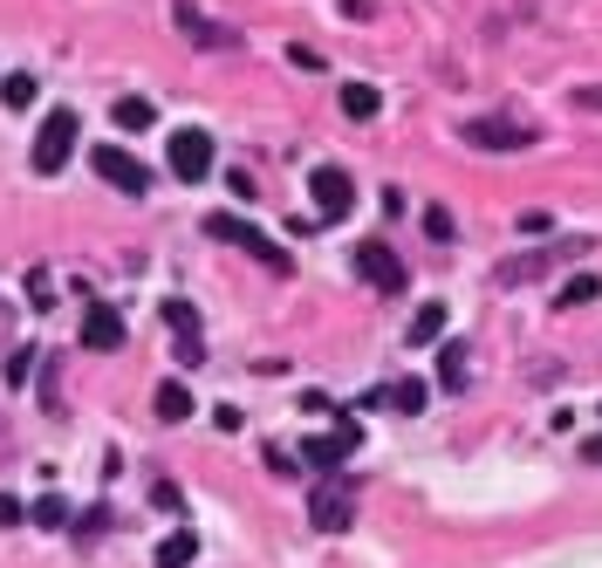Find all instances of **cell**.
Segmentation results:
<instances>
[{
    "label": "cell",
    "instance_id": "obj_1",
    "mask_svg": "<svg viewBox=\"0 0 602 568\" xmlns=\"http://www.w3.org/2000/svg\"><path fill=\"white\" fill-rule=\"evenodd\" d=\"M75 138H83V117H75L69 103H56V110L42 117V131H35V151H28L35 171H42V178H56V171L75 158Z\"/></svg>",
    "mask_w": 602,
    "mask_h": 568
},
{
    "label": "cell",
    "instance_id": "obj_2",
    "mask_svg": "<svg viewBox=\"0 0 602 568\" xmlns=\"http://www.w3.org/2000/svg\"><path fill=\"white\" fill-rule=\"evenodd\" d=\"M205 234H213V240H226V247H240V253H253V261L268 268V274H295V261H287V247H281V240H268L260 226H247L240 213H213V220H205Z\"/></svg>",
    "mask_w": 602,
    "mask_h": 568
},
{
    "label": "cell",
    "instance_id": "obj_3",
    "mask_svg": "<svg viewBox=\"0 0 602 568\" xmlns=\"http://www.w3.org/2000/svg\"><path fill=\"white\" fill-rule=\"evenodd\" d=\"M308 521H316V534H350L356 486L350 480H316V494H308Z\"/></svg>",
    "mask_w": 602,
    "mask_h": 568
},
{
    "label": "cell",
    "instance_id": "obj_4",
    "mask_svg": "<svg viewBox=\"0 0 602 568\" xmlns=\"http://www.w3.org/2000/svg\"><path fill=\"white\" fill-rule=\"evenodd\" d=\"M534 123H520V117H473V123H465V144H473V151H500V158H507V151H534Z\"/></svg>",
    "mask_w": 602,
    "mask_h": 568
},
{
    "label": "cell",
    "instance_id": "obj_5",
    "mask_svg": "<svg viewBox=\"0 0 602 568\" xmlns=\"http://www.w3.org/2000/svg\"><path fill=\"white\" fill-rule=\"evenodd\" d=\"M90 158H96V178H103V186H117V192H130V199H138V192H151V171H144L138 158H130V151H117V144H96Z\"/></svg>",
    "mask_w": 602,
    "mask_h": 568
},
{
    "label": "cell",
    "instance_id": "obj_6",
    "mask_svg": "<svg viewBox=\"0 0 602 568\" xmlns=\"http://www.w3.org/2000/svg\"><path fill=\"white\" fill-rule=\"evenodd\" d=\"M363 446V425H350V418H335V431H316V438H308V466H316V473H335V466H343V459Z\"/></svg>",
    "mask_w": 602,
    "mask_h": 568
},
{
    "label": "cell",
    "instance_id": "obj_7",
    "mask_svg": "<svg viewBox=\"0 0 602 568\" xmlns=\"http://www.w3.org/2000/svg\"><path fill=\"white\" fill-rule=\"evenodd\" d=\"M308 199H316L322 220H343L350 205H356V178L335 171V165H316V178H308Z\"/></svg>",
    "mask_w": 602,
    "mask_h": 568
},
{
    "label": "cell",
    "instance_id": "obj_8",
    "mask_svg": "<svg viewBox=\"0 0 602 568\" xmlns=\"http://www.w3.org/2000/svg\"><path fill=\"white\" fill-rule=\"evenodd\" d=\"M205 171H213V138H205V131H172V178L199 186Z\"/></svg>",
    "mask_w": 602,
    "mask_h": 568
},
{
    "label": "cell",
    "instance_id": "obj_9",
    "mask_svg": "<svg viewBox=\"0 0 602 568\" xmlns=\"http://www.w3.org/2000/svg\"><path fill=\"white\" fill-rule=\"evenodd\" d=\"M356 274L370 281V288H383V295H398V288H404V261H398V253H390L383 240H363V247H356Z\"/></svg>",
    "mask_w": 602,
    "mask_h": 568
},
{
    "label": "cell",
    "instance_id": "obj_10",
    "mask_svg": "<svg viewBox=\"0 0 602 568\" xmlns=\"http://www.w3.org/2000/svg\"><path fill=\"white\" fill-rule=\"evenodd\" d=\"M83 350H123V316L117 308H90L83 316Z\"/></svg>",
    "mask_w": 602,
    "mask_h": 568
},
{
    "label": "cell",
    "instance_id": "obj_11",
    "mask_svg": "<svg viewBox=\"0 0 602 568\" xmlns=\"http://www.w3.org/2000/svg\"><path fill=\"white\" fill-rule=\"evenodd\" d=\"M172 21H178V28H186V35H192L199 48H226V42H233L226 28H213V21H205V14L192 8V0H178V8H172Z\"/></svg>",
    "mask_w": 602,
    "mask_h": 568
},
{
    "label": "cell",
    "instance_id": "obj_12",
    "mask_svg": "<svg viewBox=\"0 0 602 568\" xmlns=\"http://www.w3.org/2000/svg\"><path fill=\"white\" fill-rule=\"evenodd\" d=\"M383 404L398 411V418H417V411L432 404V391H425V377H398V383H390V391H383Z\"/></svg>",
    "mask_w": 602,
    "mask_h": 568
},
{
    "label": "cell",
    "instance_id": "obj_13",
    "mask_svg": "<svg viewBox=\"0 0 602 568\" xmlns=\"http://www.w3.org/2000/svg\"><path fill=\"white\" fill-rule=\"evenodd\" d=\"M151 404H158V418H165V425H186V418H192V391H186L178 377H165V383H158V398H151Z\"/></svg>",
    "mask_w": 602,
    "mask_h": 568
},
{
    "label": "cell",
    "instance_id": "obj_14",
    "mask_svg": "<svg viewBox=\"0 0 602 568\" xmlns=\"http://www.w3.org/2000/svg\"><path fill=\"white\" fill-rule=\"evenodd\" d=\"M158 316H165V329L178 335V343H199V308H192V301H178V295H172Z\"/></svg>",
    "mask_w": 602,
    "mask_h": 568
},
{
    "label": "cell",
    "instance_id": "obj_15",
    "mask_svg": "<svg viewBox=\"0 0 602 568\" xmlns=\"http://www.w3.org/2000/svg\"><path fill=\"white\" fill-rule=\"evenodd\" d=\"M110 117H117V131H151V123H158V103H144V96H123Z\"/></svg>",
    "mask_w": 602,
    "mask_h": 568
},
{
    "label": "cell",
    "instance_id": "obj_16",
    "mask_svg": "<svg viewBox=\"0 0 602 568\" xmlns=\"http://www.w3.org/2000/svg\"><path fill=\"white\" fill-rule=\"evenodd\" d=\"M383 110V96L370 90V83H343V117H356V123H370Z\"/></svg>",
    "mask_w": 602,
    "mask_h": 568
},
{
    "label": "cell",
    "instance_id": "obj_17",
    "mask_svg": "<svg viewBox=\"0 0 602 568\" xmlns=\"http://www.w3.org/2000/svg\"><path fill=\"white\" fill-rule=\"evenodd\" d=\"M192 555H199V534H165L151 568H192Z\"/></svg>",
    "mask_w": 602,
    "mask_h": 568
},
{
    "label": "cell",
    "instance_id": "obj_18",
    "mask_svg": "<svg viewBox=\"0 0 602 568\" xmlns=\"http://www.w3.org/2000/svg\"><path fill=\"white\" fill-rule=\"evenodd\" d=\"M438 335H445V301H425V308L411 316V343L425 350V343H438Z\"/></svg>",
    "mask_w": 602,
    "mask_h": 568
},
{
    "label": "cell",
    "instance_id": "obj_19",
    "mask_svg": "<svg viewBox=\"0 0 602 568\" xmlns=\"http://www.w3.org/2000/svg\"><path fill=\"white\" fill-rule=\"evenodd\" d=\"M28 521H35V528H69L75 513H69V500H62V494H42V500L28 507Z\"/></svg>",
    "mask_w": 602,
    "mask_h": 568
},
{
    "label": "cell",
    "instance_id": "obj_20",
    "mask_svg": "<svg viewBox=\"0 0 602 568\" xmlns=\"http://www.w3.org/2000/svg\"><path fill=\"white\" fill-rule=\"evenodd\" d=\"M465 356H473L465 343H445V356H438V383H445V391H459V383H465Z\"/></svg>",
    "mask_w": 602,
    "mask_h": 568
},
{
    "label": "cell",
    "instance_id": "obj_21",
    "mask_svg": "<svg viewBox=\"0 0 602 568\" xmlns=\"http://www.w3.org/2000/svg\"><path fill=\"white\" fill-rule=\"evenodd\" d=\"M0 103H8V110H28V103H35V75H28V69H14L8 83H0Z\"/></svg>",
    "mask_w": 602,
    "mask_h": 568
},
{
    "label": "cell",
    "instance_id": "obj_22",
    "mask_svg": "<svg viewBox=\"0 0 602 568\" xmlns=\"http://www.w3.org/2000/svg\"><path fill=\"white\" fill-rule=\"evenodd\" d=\"M595 295H602V281H595V274H575V281H568V288H562L555 301H562V308H589Z\"/></svg>",
    "mask_w": 602,
    "mask_h": 568
},
{
    "label": "cell",
    "instance_id": "obj_23",
    "mask_svg": "<svg viewBox=\"0 0 602 568\" xmlns=\"http://www.w3.org/2000/svg\"><path fill=\"white\" fill-rule=\"evenodd\" d=\"M103 528H110V507H90V513H75V534H83V541H96Z\"/></svg>",
    "mask_w": 602,
    "mask_h": 568
},
{
    "label": "cell",
    "instance_id": "obj_24",
    "mask_svg": "<svg viewBox=\"0 0 602 568\" xmlns=\"http://www.w3.org/2000/svg\"><path fill=\"white\" fill-rule=\"evenodd\" d=\"M425 234H432V240H452L459 226H452V213H445V205H432V213H425Z\"/></svg>",
    "mask_w": 602,
    "mask_h": 568
},
{
    "label": "cell",
    "instance_id": "obj_25",
    "mask_svg": "<svg viewBox=\"0 0 602 568\" xmlns=\"http://www.w3.org/2000/svg\"><path fill=\"white\" fill-rule=\"evenodd\" d=\"M14 521H28V507H21L14 494H0V528H14Z\"/></svg>",
    "mask_w": 602,
    "mask_h": 568
},
{
    "label": "cell",
    "instance_id": "obj_26",
    "mask_svg": "<svg viewBox=\"0 0 602 568\" xmlns=\"http://www.w3.org/2000/svg\"><path fill=\"white\" fill-rule=\"evenodd\" d=\"M547 226H555V213H541V205H534V213H520V234H547Z\"/></svg>",
    "mask_w": 602,
    "mask_h": 568
},
{
    "label": "cell",
    "instance_id": "obj_27",
    "mask_svg": "<svg viewBox=\"0 0 602 568\" xmlns=\"http://www.w3.org/2000/svg\"><path fill=\"white\" fill-rule=\"evenodd\" d=\"M28 370H35V350H21L14 364H8V383H28Z\"/></svg>",
    "mask_w": 602,
    "mask_h": 568
},
{
    "label": "cell",
    "instance_id": "obj_28",
    "mask_svg": "<svg viewBox=\"0 0 602 568\" xmlns=\"http://www.w3.org/2000/svg\"><path fill=\"white\" fill-rule=\"evenodd\" d=\"M268 466H274L281 480H295V452H281V446H268Z\"/></svg>",
    "mask_w": 602,
    "mask_h": 568
},
{
    "label": "cell",
    "instance_id": "obj_29",
    "mask_svg": "<svg viewBox=\"0 0 602 568\" xmlns=\"http://www.w3.org/2000/svg\"><path fill=\"white\" fill-rule=\"evenodd\" d=\"M575 103H582V110H602V90H575Z\"/></svg>",
    "mask_w": 602,
    "mask_h": 568
},
{
    "label": "cell",
    "instance_id": "obj_30",
    "mask_svg": "<svg viewBox=\"0 0 602 568\" xmlns=\"http://www.w3.org/2000/svg\"><path fill=\"white\" fill-rule=\"evenodd\" d=\"M582 459H589V466H602V438H589V446H582Z\"/></svg>",
    "mask_w": 602,
    "mask_h": 568
}]
</instances>
